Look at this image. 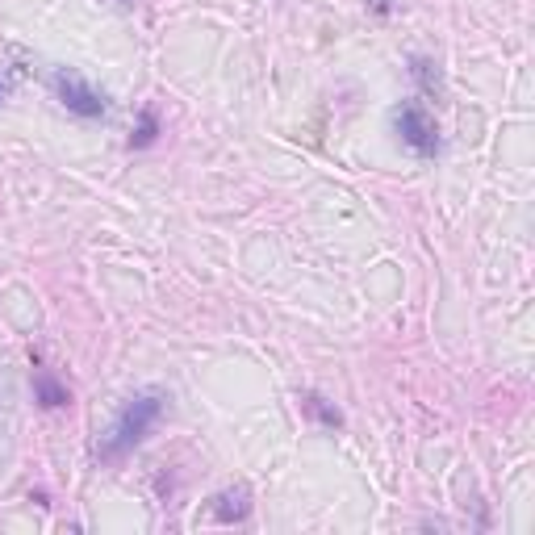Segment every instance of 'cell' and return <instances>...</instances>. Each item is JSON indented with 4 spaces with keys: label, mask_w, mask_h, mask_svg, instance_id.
<instances>
[{
    "label": "cell",
    "mask_w": 535,
    "mask_h": 535,
    "mask_svg": "<svg viewBox=\"0 0 535 535\" xmlns=\"http://www.w3.org/2000/svg\"><path fill=\"white\" fill-rule=\"evenodd\" d=\"M164 406H168V393H164V389H138L134 398L118 410L109 435L97 444V456H101V460H122L126 452H134V448L151 435V427L159 423Z\"/></svg>",
    "instance_id": "6da1fadb"
},
{
    "label": "cell",
    "mask_w": 535,
    "mask_h": 535,
    "mask_svg": "<svg viewBox=\"0 0 535 535\" xmlns=\"http://www.w3.org/2000/svg\"><path fill=\"white\" fill-rule=\"evenodd\" d=\"M393 126H398L402 143L418 159H435L439 155V126H435V118L418 101H402L398 109H393Z\"/></svg>",
    "instance_id": "7a4b0ae2"
},
{
    "label": "cell",
    "mask_w": 535,
    "mask_h": 535,
    "mask_svg": "<svg viewBox=\"0 0 535 535\" xmlns=\"http://www.w3.org/2000/svg\"><path fill=\"white\" fill-rule=\"evenodd\" d=\"M51 88H55V97L67 105V113H76V118H84V122H97V118H105V113H109L105 92H97L88 80H80L76 72H55Z\"/></svg>",
    "instance_id": "3957f363"
},
{
    "label": "cell",
    "mask_w": 535,
    "mask_h": 535,
    "mask_svg": "<svg viewBox=\"0 0 535 535\" xmlns=\"http://www.w3.org/2000/svg\"><path fill=\"white\" fill-rule=\"evenodd\" d=\"M251 515V490L247 485H230L214 498V519L218 523H243Z\"/></svg>",
    "instance_id": "277c9868"
},
{
    "label": "cell",
    "mask_w": 535,
    "mask_h": 535,
    "mask_svg": "<svg viewBox=\"0 0 535 535\" xmlns=\"http://www.w3.org/2000/svg\"><path fill=\"white\" fill-rule=\"evenodd\" d=\"M410 76H414V84L423 88L431 101H444V72H439V63H435V59L414 55V59H410Z\"/></svg>",
    "instance_id": "5b68a950"
},
{
    "label": "cell",
    "mask_w": 535,
    "mask_h": 535,
    "mask_svg": "<svg viewBox=\"0 0 535 535\" xmlns=\"http://www.w3.org/2000/svg\"><path fill=\"white\" fill-rule=\"evenodd\" d=\"M34 398H38L46 410H59V406L72 402V393H67L46 368H38V372H34Z\"/></svg>",
    "instance_id": "8992f818"
},
{
    "label": "cell",
    "mask_w": 535,
    "mask_h": 535,
    "mask_svg": "<svg viewBox=\"0 0 535 535\" xmlns=\"http://www.w3.org/2000/svg\"><path fill=\"white\" fill-rule=\"evenodd\" d=\"M159 138V113L147 105L143 113H138V126H134V134H130V147L134 151H143V147H151Z\"/></svg>",
    "instance_id": "52a82bcc"
},
{
    "label": "cell",
    "mask_w": 535,
    "mask_h": 535,
    "mask_svg": "<svg viewBox=\"0 0 535 535\" xmlns=\"http://www.w3.org/2000/svg\"><path fill=\"white\" fill-rule=\"evenodd\" d=\"M301 406H306V414L318 418L322 427H343V414H339L327 398H322V393H306V398H301Z\"/></svg>",
    "instance_id": "ba28073f"
},
{
    "label": "cell",
    "mask_w": 535,
    "mask_h": 535,
    "mask_svg": "<svg viewBox=\"0 0 535 535\" xmlns=\"http://www.w3.org/2000/svg\"><path fill=\"white\" fill-rule=\"evenodd\" d=\"M368 13H377V17H389V13H393V0H368Z\"/></svg>",
    "instance_id": "9c48e42d"
},
{
    "label": "cell",
    "mask_w": 535,
    "mask_h": 535,
    "mask_svg": "<svg viewBox=\"0 0 535 535\" xmlns=\"http://www.w3.org/2000/svg\"><path fill=\"white\" fill-rule=\"evenodd\" d=\"M5 92H9V88H5V84H0V101H5Z\"/></svg>",
    "instance_id": "30bf717a"
},
{
    "label": "cell",
    "mask_w": 535,
    "mask_h": 535,
    "mask_svg": "<svg viewBox=\"0 0 535 535\" xmlns=\"http://www.w3.org/2000/svg\"><path fill=\"white\" fill-rule=\"evenodd\" d=\"M122 5H134V0H122Z\"/></svg>",
    "instance_id": "8fae6325"
}]
</instances>
